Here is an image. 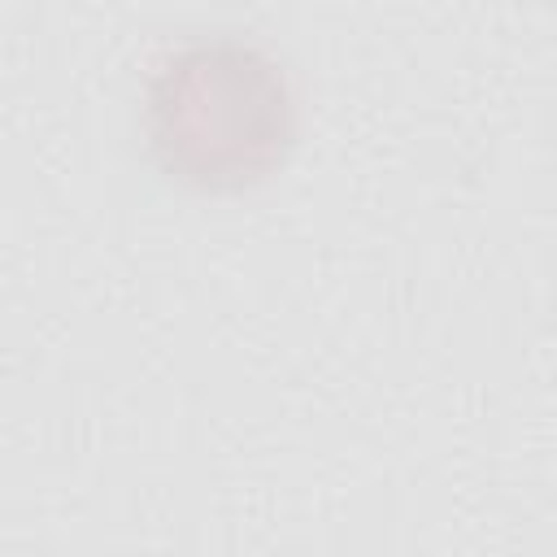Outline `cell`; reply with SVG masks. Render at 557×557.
<instances>
[{
    "label": "cell",
    "instance_id": "6da1fadb",
    "mask_svg": "<svg viewBox=\"0 0 557 557\" xmlns=\"http://www.w3.org/2000/svg\"><path fill=\"white\" fill-rule=\"evenodd\" d=\"M287 65L239 30H205L165 48L144 83V139L165 178L191 191H244L296 144Z\"/></svg>",
    "mask_w": 557,
    "mask_h": 557
}]
</instances>
